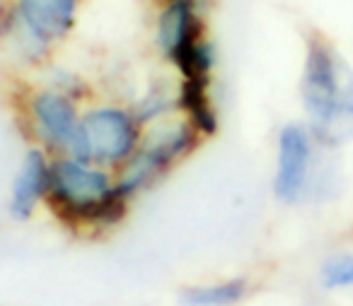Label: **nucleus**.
Segmentation results:
<instances>
[{"instance_id":"1","label":"nucleus","mask_w":353,"mask_h":306,"mask_svg":"<svg viewBox=\"0 0 353 306\" xmlns=\"http://www.w3.org/2000/svg\"><path fill=\"white\" fill-rule=\"evenodd\" d=\"M46 208L73 232H112L126 219L131 198L104 166L73 157H54L49 171Z\"/></svg>"},{"instance_id":"2","label":"nucleus","mask_w":353,"mask_h":306,"mask_svg":"<svg viewBox=\"0 0 353 306\" xmlns=\"http://www.w3.org/2000/svg\"><path fill=\"white\" fill-rule=\"evenodd\" d=\"M300 99L314 140L327 147L353 140V68L322 32L305 41Z\"/></svg>"},{"instance_id":"3","label":"nucleus","mask_w":353,"mask_h":306,"mask_svg":"<svg viewBox=\"0 0 353 306\" xmlns=\"http://www.w3.org/2000/svg\"><path fill=\"white\" fill-rule=\"evenodd\" d=\"M199 142H201L199 131L184 118L176 123L157 126L152 135L143 138L131 160L119 166L117 186L133 200L138 193L155 186L179 162L187 160L199 147Z\"/></svg>"},{"instance_id":"4","label":"nucleus","mask_w":353,"mask_h":306,"mask_svg":"<svg viewBox=\"0 0 353 306\" xmlns=\"http://www.w3.org/2000/svg\"><path fill=\"white\" fill-rule=\"evenodd\" d=\"M25 111L32 133L49 155L85 162L83 126H80L83 116L73 97L59 89L41 87L30 94Z\"/></svg>"},{"instance_id":"5","label":"nucleus","mask_w":353,"mask_h":306,"mask_svg":"<svg viewBox=\"0 0 353 306\" xmlns=\"http://www.w3.org/2000/svg\"><path fill=\"white\" fill-rule=\"evenodd\" d=\"M83 155L90 164L119 169L138 150L143 140L141 123L131 109L97 107L83 113Z\"/></svg>"},{"instance_id":"6","label":"nucleus","mask_w":353,"mask_h":306,"mask_svg":"<svg viewBox=\"0 0 353 306\" xmlns=\"http://www.w3.org/2000/svg\"><path fill=\"white\" fill-rule=\"evenodd\" d=\"M314 135L305 123H285L276 142L274 195L283 205H295L307 195L312 184Z\"/></svg>"},{"instance_id":"7","label":"nucleus","mask_w":353,"mask_h":306,"mask_svg":"<svg viewBox=\"0 0 353 306\" xmlns=\"http://www.w3.org/2000/svg\"><path fill=\"white\" fill-rule=\"evenodd\" d=\"M203 39H206V20L199 0H174L162 6L155 22V44L170 63L179 61Z\"/></svg>"},{"instance_id":"8","label":"nucleus","mask_w":353,"mask_h":306,"mask_svg":"<svg viewBox=\"0 0 353 306\" xmlns=\"http://www.w3.org/2000/svg\"><path fill=\"white\" fill-rule=\"evenodd\" d=\"M6 6L20 25L54 49L73 32L80 0H6Z\"/></svg>"},{"instance_id":"9","label":"nucleus","mask_w":353,"mask_h":306,"mask_svg":"<svg viewBox=\"0 0 353 306\" xmlns=\"http://www.w3.org/2000/svg\"><path fill=\"white\" fill-rule=\"evenodd\" d=\"M49 171L51 160L44 147L27 150V155L20 162V169L15 174V181H12L10 198H8V212H10L12 219L27 222V219L34 217L37 208L46 200Z\"/></svg>"},{"instance_id":"10","label":"nucleus","mask_w":353,"mask_h":306,"mask_svg":"<svg viewBox=\"0 0 353 306\" xmlns=\"http://www.w3.org/2000/svg\"><path fill=\"white\" fill-rule=\"evenodd\" d=\"M176 109L184 121H189L201 138H213L218 133V111L213 107L211 80H179L176 85Z\"/></svg>"},{"instance_id":"11","label":"nucleus","mask_w":353,"mask_h":306,"mask_svg":"<svg viewBox=\"0 0 353 306\" xmlns=\"http://www.w3.org/2000/svg\"><path fill=\"white\" fill-rule=\"evenodd\" d=\"M250 292V282L245 277L211 282V285H194L184 287L179 294L182 306H235Z\"/></svg>"},{"instance_id":"12","label":"nucleus","mask_w":353,"mask_h":306,"mask_svg":"<svg viewBox=\"0 0 353 306\" xmlns=\"http://www.w3.org/2000/svg\"><path fill=\"white\" fill-rule=\"evenodd\" d=\"M319 282L324 289H351L353 287V253H334L319 267Z\"/></svg>"},{"instance_id":"13","label":"nucleus","mask_w":353,"mask_h":306,"mask_svg":"<svg viewBox=\"0 0 353 306\" xmlns=\"http://www.w3.org/2000/svg\"><path fill=\"white\" fill-rule=\"evenodd\" d=\"M160 3H162V6H165V3H174V0H160Z\"/></svg>"}]
</instances>
